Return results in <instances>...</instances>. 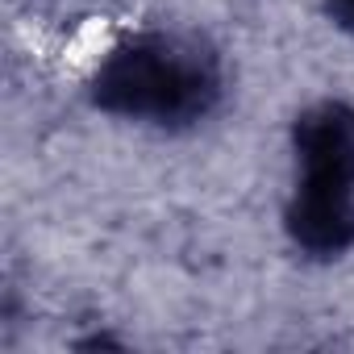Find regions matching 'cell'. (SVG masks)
Segmentation results:
<instances>
[{
  "mask_svg": "<svg viewBox=\"0 0 354 354\" xmlns=\"http://www.w3.org/2000/svg\"><path fill=\"white\" fill-rule=\"evenodd\" d=\"M221 100V63L180 34H133L92 71V104L121 121L158 129L196 125Z\"/></svg>",
  "mask_w": 354,
  "mask_h": 354,
  "instance_id": "obj_1",
  "label": "cell"
},
{
  "mask_svg": "<svg viewBox=\"0 0 354 354\" xmlns=\"http://www.w3.org/2000/svg\"><path fill=\"white\" fill-rule=\"evenodd\" d=\"M283 230L308 259H342L354 250V192L296 184L283 209Z\"/></svg>",
  "mask_w": 354,
  "mask_h": 354,
  "instance_id": "obj_3",
  "label": "cell"
},
{
  "mask_svg": "<svg viewBox=\"0 0 354 354\" xmlns=\"http://www.w3.org/2000/svg\"><path fill=\"white\" fill-rule=\"evenodd\" d=\"M296 184L354 192V104L317 100L292 121Z\"/></svg>",
  "mask_w": 354,
  "mask_h": 354,
  "instance_id": "obj_2",
  "label": "cell"
},
{
  "mask_svg": "<svg viewBox=\"0 0 354 354\" xmlns=\"http://www.w3.org/2000/svg\"><path fill=\"white\" fill-rule=\"evenodd\" d=\"M329 13H333L346 30H354V0H329Z\"/></svg>",
  "mask_w": 354,
  "mask_h": 354,
  "instance_id": "obj_4",
  "label": "cell"
}]
</instances>
